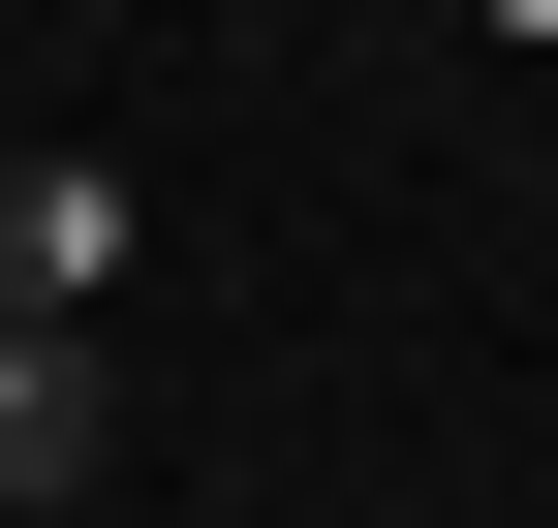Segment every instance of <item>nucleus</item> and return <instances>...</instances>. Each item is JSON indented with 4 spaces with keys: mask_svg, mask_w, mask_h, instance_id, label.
I'll return each mask as SVG.
<instances>
[{
    "mask_svg": "<svg viewBox=\"0 0 558 528\" xmlns=\"http://www.w3.org/2000/svg\"><path fill=\"white\" fill-rule=\"evenodd\" d=\"M0 311H62V343L124 311V156H32L0 187Z\"/></svg>",
    "mask_w": 558,
    "mask_h": 528,
    "instance_id": "f257e3e1",
    "label": "nucleus"
}]
</instances>
